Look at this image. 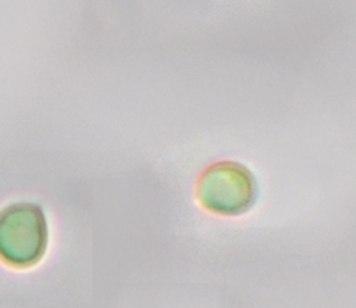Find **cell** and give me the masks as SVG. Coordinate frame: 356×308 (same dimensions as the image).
Returning a JSON list of instances; mask_svg holds the SVG:
<instances>
[{"instance_id": "7a4b0ae2", "label": "cell", "mask_w": 356, "mask_h": 308, "mask_svg": "<svg viewBox=\"0 0 356 308\" xmlns=\"http://www.w3.org/2000/svg\"><path fill=\"white\" fill-rule=\"evenodd\" d=\"M259 196L256 177L238 162H218L200 177L197 198L207 211L239 216L251 211Z\"/></svg>"}, {"instance_id": "6da1fadb", "label": "cell", "mask_w": 356, "mask_h": 308, "mask_svg": "<svg viewBox=\"0 0 356 308\" xmlns=\"http://www.w3.org/2000/svg\"><path fill=\"white\" fill-rule=\"evenodd\" d=\"M48 221L42 206L13 203L0 211V261L15 269L37 266L47 254Z\"/></svg>"}]
</instances>
